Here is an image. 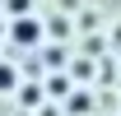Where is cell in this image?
Returning a JSON list of instances; mask_svg holds the SVG:
<instances>
[{"mask_svg": "<svg viewBox=\"0 0 121 116\" xmlns=\"http://www.w3.org/2000/svg\"><path fill=\"white\" fill-rule=\"evenodd\" d=\"M9 37H14L19 46H33V42H37V37H42V23L23 14V19H14V23H9Z\"/></svg>", "mask_w": 121, "mask_h": 116, "instance_id": "6da1fadb", "label": "cell"}, {"mask_svg": "<svg viewBox=\"0 0 121 116\" xmlns=\"http://www.w3.org/2000/svg\"><path fill=\"white\" fill-rule=\"evenodd\" d=\"M42 116H60V112H42Z\"/></svg>", "mask_w": 121, "mask_h": 116, "instance_id": "8992f818", "label": "cell"}, {"mask_svg": "<svg viewBox=\"0 0 121 116\" xmlns=\"http://www.w3.org/2000/svg\"><path fill=\"white\" fill-rule=\"evenodd\" d=\"M70 112H89V93H75L70 98Z\"/></svg>", "mask_w": 121, "mask_h": 116, "instance_id": "277c9868", "label": "cell"}, {"mask_svg": "<svg viewBox=\"0 0 121 116\" xmlns=\"http://www.w3.org/2000/svg\"><path fill=\"white\" fill-rule=\"evenodd\" d=\"M14 79H19V74L9 70V65H0V88H14Z\"/></svg>", "mask_w": 121, "mask_h": 116, "instance_id": "3957f363", "label": "cell"}, {"mask_svg": "<svg viewBox=\"0 0 121 116\" xmlns=\"http://www.w3.org/2000/svg\"><path fill=\"white\" fill-rule=\"evenodd\" d=\"M9 14H19V19H23V14H28V0H9Z\"/></svg>", "mask_w": 121, "mask_h": 116, "instance_id": "5b68a950", "label": "cell"}, {"mask_svg": "<svg viewBox=\"0 0 121 116\" xmlns=\"http://www.w3.org/2000/svg\"><path fill=\"white\" fill-rule=\"evenodd\" d=\"M47 88H51V98H65V93H70V79H65V74H56Z\"/></svg>", "mask_w": 121, "mask_h": 116, "instance_id": "7a4b0ae2", "label": "cell"}]
</instances>
